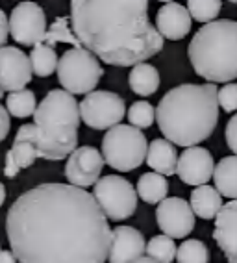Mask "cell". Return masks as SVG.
<instances>
[{"mask_svg":"<svg viewBox=\"0 0 237 263\" xmlns=\"http://www.w3.org/2000/svg\"><path fill=\"white\" fill-rule=\"evenodd\" d=\"M224 137H226V143H228V146H230V151L237 156V113L226 122Z\"/></svg>","mask_w":237,"mask_h":263,"instance_id":"32","label":"cell"},{"mask_svg":"<svg viewBox=\"0 0 237 263\" xmlns=\"http://www.w3.org/2000/svg\"><path fill=\"white\" fill-rule=\"evenodd\" d=\"M30 63H32L33 74L39 76V78H47L54 71L57 72L60 58H57L56 50L52 47H48L45 43H39L30 52Z\"/></svg>","mask_w":237,"mask_h":263,"instance_id":"24","label":"cell"},{"mask_svg":"<svg viewBox=\"0 0 237 263\" xmlns=\"http://www.w3.org/2000/svg\"><path fill=\"white\" fill-rule=\"evenodd\" d=\"M71 23L82 47L109 65L135 67L163 50L147 0H72Z\"/></svg>","mask_w":237,"mask_h":263,"instance_id":"2","label":"cell"},{"mask_svg":"<svg viewBox=\"0 0 237 263\" xmlns=\"http://www.w3.org/2000/svg\"><path fill=\"white\" fill-rule=\"evenodd\" d=\"M4 200H6V187L0 183V206L4 204Z\"/></svg>","mask_w":237,"mask_h":263,"instance_id":"37","label":"cell"},{"mask_svg":"<svg viewBox=\"0 0 237 263\" xmlns=\"http://www.w3.org/2000/svg\"><path fill=\"white\" fill-rule=\"evenodd\" d=\"M2 95H4V91H0V99H2Z\"/></svg>","mask_w":237,"mask_h":263,"instance_id":"38","label":"cell"},{"mask_svg":"<svg viewBox=\"0 0 237 263\" xmlns=\"http://www.w3.org/2000/svg\"><path fill=\"white\" fill-rule=\"evenodd\" d=\"M93 197L109 221H124L137 210V189L118 174H108L93 185Z\"/></svg>","mask_w":237,"mask_h":263,"instance_id":"8","label":"cell"},{"mask_svg":"<svg viewBox=\"0 0 237 263\" xmlns=\"http://www.w3.org/2000/svg\"><path fill=\"white\" fill-rule=\"evenodd\" d=\"M19 259L15 258V254L11 250H2L0 252V263H17Z\"/></svg>","mask_w":237,"mask_h":263,"instance_id":"35","label":"cell"},{"mask_svg":"<svg viewBox=\"0 0 237 263\" xmlns=\"http://www.w3.org/2000/svg\"><path fill=\"white\" fill-rule=\"evenodd\" d=\"M156 121L163 137L172 145L199 146L219 122V89L215 84L176 85L157 104Z\"/></svg>","mask_w":237,"mask_h":263,"instance_id":"3","label":"cell"},{"mask_svg":"<svg viewBox=\"0 0 237 263\" xmlns=\"http://www.w3.org/2000/svg\"><path fill=\"white\" fill-rule=\"evenodd\" d=\"M135 263H157L156 259H152L150 256H143V258H139Z\"/></svg>","mask_w":237,"mask_h":263,"instance_id":"36","label":"cell"},{"mask_svg":"<svg viewBox=\"0 0 237 263\" xmlns=\"http://www.w3.org/2000/svg\"><path fill=\"white\" fill-rule=\"evenodd\" d=\"M147 252V243L133 226H118L113 230V241L109 250V263H135Z\"/></svg>","mask_w":237,"mask_h":263,"instance_id":"15","label":"cell"},{"mask_svg":"<svg viewBox=\"0 0 237 263\" xmlns=\"http://www.w3.org/2000/svg\"><path fill=\"white\" fill-rule=\"evenodd\" d=\"M32 63L30 58L17 47L0 48V91L17 93L26 89L32 82Z\"/></svg>","mask_w":237,"mask_h":263,"instance_id":"13","label":"cell"},{"mask_svg":"<svg viewBox=\"0 0 237 263\" xmlns=\"http://www.w3.org/2000/svg\"><path fill=\"white\" fill-rule=\"evenodd\" d=\"M191 208H193L194 215L200 219H217L219 212L223 210V195L211 185H200L194 187L191 193Z\"/></svg>","mask_w":237,"mask_h":263,"instance_id":"19","label":"cell"},{"mask_svg":"<svg viewBox=\"0 0 237 263\" xmlns=\"http://www.w3.org/2000/svg\"><path fill=\"white\" fill-rule=\"evenodd\" d=\"M104 69L100 67L98 58L87 48H71L63 52L57 65V80L63 89L71 95H89L95 91Z\"/></svg>","mask_w":237,"mask_h":263,"instance_id":"7","label":"cell"},{"mask_svg":"<svg viewBox=\"0 0 237 263\" xmlns=\"http://www.w3.org/2000/svg\"><path fill=\"white\" fill-rule=\"evenodd\" d=\"M191 24L193 19L187 6H182L178 2H165L157 10L156 28L163 35V39L180 41L191 32Z\"/></svg>","mask_w":237,"mask_h":263,"instance_id":"16","label":"cell"},{"mask_svg":"<svg viewBox=\"0 0 237 263\" xmlns=\"http://www.w3.org/2000/svg\"><path fill=\"white\" fill-rule=\"evenodd\" d=\"M187 10L191 13V19L199 21V23H215L217 15L223 10V2L219 0H189L187 2Z\"/></svg>","mask_w":237,"mask_h":263,"instance_id":"29","label":"cell"},{"mask_svg":"<svg viewBox=\"0 0 237 263\" xmlns=\"http://www.w3.org/2000/svg\"><path fill=\"white\" fill-rule=\"evenodd\" d=\"M178 152L174 145L167 139H154L148 145L147 163L154 173L162 174V176H172L178 169Z\"/></svg>","mask_w":237,"mask_h":263,"instance_id":"18","label":"cell"},{"mask_svg":"<svg viewBox=\"0 0 237 263\" xmlns=\"http://www.w3.org/2000/svg\"><path fill=\"white\" fill-rule=\"evenodd\" d=\"M215 189L223 197L237 200V156H226L215 167Z\"/></svg>","mask_w":237,"mask_h":263,"instance_id":"20","label":"cell"},{"mask_svg":"<svg viewBox=\"0 0 237 263\" xmlns=\"http://www.w3.org/2000/svg\"><path fill=\"white\" fill-rule=\"evenodd\" d=\"M80 115L93 130H111L126 115V104L113 91H93L80 102Z\"/></svg>","mask_w":237,"mask_h":263,"instance_id":"9","label":"cell"},{"mask_svg":"<svg viewBox=\"0 0 237 263\" xmlns=\"http://www.w3.org/2000/svg\"><path fill=\"white\" fill-rule=\"evenodd\" d=\"M219 106L226 113L237 111V84H226L219 89Z\"/></svg>","mask_w":237,"mask_h":263,"instance_id":"31","label":"cell"},{"mask_svg":"<svg viewBox=\"0 0 237 263\" xmlns=\"http://www.w3.org/2000/svg\"><path fill=\"white\" fill-rule=\"evenodd\" d=\"M6 234L21 263H104L113 230L98 202L71 183H39L8 210Z\"/></svg>","mask_w":237,"mask_h":263,"instance_id":"1","label":"cell"},{"mask_svg":"<svg viewBox=\"0 0 237 263\" xmlns=\"http://www.w3.org/2000/svg\"><path fill=\"white\" fill-rule=\"evenodd\" d=\"M156 221L160 230L171 239H184L194 230V212L191 204L180 197L165 198L157 204Z\"/></svg>","mask_w":237,"mask_h":263,"instance_id":"11","label":"cell"},{"mask_svg":"<svg viewBox=\"0 0 237 263\" xmlns=\"http://www.w3.org/2000/svg\"><path fill=\"white\" fill-rule=\"evenodd\" d=\"M128 121L132 126L139 128V130L150 128L154 124V121H156V108L147 100H137V102H133L130 106Z\"/></svg>","mask_w":237,"mask_h":263,"instance_id":"30","label":"cell"},{"mask_svg":"<svg viewBox=\"0 0 237 263\" xmlns=\"http://www.w3.org/2000/svg\"><path fill=\"white\" fill-rule=\"evenodd\" d=\"M8 37H10V19L6 17L4 10H0V48L6 47Z\"/></svg>","mask_w":237,"mask_h":263,"instance_id":"34","label":"cell"},{"mask_svg":"<svg viewBox=\"0 0 237 263\" xmlns=\"http://www.w3.org/2000/svg\"><path fill=\"white\" fill-rule=\"evenodd\" d=\"M147 137L132 124H118L106 132L102 139V156L106 163L118 173H130L141 167L143 161L147 160Z\"/></svg>","mask_w":237,"mask_h":263,"instance_id":"6","label":"cell"},{"mask_svg":"<svg viewBox=\"0 0 237 263\" xmlns=\"http://www.w3.org/2000/svg\"><path fill=\"white\" fill-rule=\"evenodd\" d=\"M47 15L35 2H21L10 15V35L24 47H35L47 35Z\"/></svg>","mask_w":237,"mask_h":263,"instance_id":"10","label":"cell"},{"mask_svg":"<svg viewBox=\"0 0 237 263\" xmlns=\"http://www.w3.org/2000/svg\"><path fill=\"white\" fill-rule=\"evenodd\" d=\"M213 239L228 263H237V200L224 204L215 219Z\"/></svg>","mask_w":237,"mask_h":263,"instance_id":"17","label":"cell"},{"mask_svg":"<svg viewBox=\"0 0 237 263\" xmlns=\"http://www.w3.org/2000/svg\"><path fill=\"white\" fill-rule=\"evenodd\" d=\"M194 72L208 84H224L237 78V21L223 19L204 24L187 48Z\"/></svg>","mask_w":237,"mask_h":263,"instance_id":"5","label":"cell"},{"mask_svg":"<svg viewBox=\"0 0 237 263\" xmlns=\"http://www.w3.org/2000/svg\"><path fill=\"white\" fill-rule=\"evenodd\" d=\"M178 263H208L209 261V250L200 239H185L178 247L176 254Z\"/></svg>","mask_w":237,"mask_h":263,"instance_id":"28","label":"cell"},{"mask_svg":"<svg viewBox=\"0 0 237 263\" xmlns=\"http://www.w3.org/2000/svg\"><path fill=\"white\" fill-rule=\"evenodd\" d=\"M37 158V148L32 143H13V146L6 152L4 174L8 178H15L21 169L33 165Z\"/></svg>","mask_w":237,"mask_h":263,"instance_id":"21","label":"cell"},{"mask_svg":"<svg viewBox=\"0 0 237 263\" xmlns=\"http://www.w3.org/2000/svg\"><path fill=\"white\" fill-rule=\"evenodd\" d=\"M10 134V111L0 104V143Z\"/></svg>","mask_w":237,"mask_h":263,"instance_id":"33","label":"cell"},{"mask_svg":"<svg viewBox=\"0 0 237 263\" xmlns=\"http://www.w3.org/2000/svg\"><path fill=\"white\" fill-rule=\"evenodd\" d=\"M80 119V104L74 95L65 89H52L39 102L33 124L21 126L13 143H32L43 160H65L78 145Z\"/></svg>","mask_w":237,"mask_h":263,"instance_id":"4","label":"cell"},{"mask_svg":"<svg viewBox=\"0 0 237 263\" xmlns=\"http://www.w3.org/2000/svg\"><path fill=\"white\" fill-rule=\"evenodd\" d=\"M43 43L52 48L57 43H69V45H72V48H82V43H80V39L76 37L74 30H72V23L69 17H57V19L48 26Z\"/></svg>","mask_w":237,"mask_h":263,"instance_id":"25","label":"cell"},{"mask_svg":"<svg viewBox=\"0 0 237 263\" xmlns=\"http://www.w3.org/2000/svg\"><path fill=\"white\" fill-rule=\"evenodd\" d=\"M215 161L213 156L204 146H191L185 148L178 160L176 174L187 185H208V182L215 174Z\"/></svg>","mask_w":237,"mask_h":263,"instance_id":"14","label":"cell"},{"mask_svg":"<svg viewBox=\"0 0 237 263\" xmlns=\"http://www.w3.org/2000/svg\"><path fill=\"white\" fill-rule=\"evenodd\" d=\"M147 254L152 259H156L157 263H172L176 259V249L174 239H171L169 235H154L147 245Z\"/></svg>","mask_w":237,"mask_h":263,"instance_id":"27","label":"cell"},{"mask_svg":"<svg viewBox=\"0 0 237 263\" xmlns=\"http://www.w3.org/2000/svg\"><path fill=\"white\" fill-rule=\"evenodd\" d=\"M106 160L102 152H98L95 146H78L67 160L65 176L71 185L74 187H89L98 182V176L102 173Z\"/></svg>","mask_w":237,"mask_h":263,"instance_id":"12","label":"cell"},{"mask_svg":"<svg viewBox=\"0 0 237 263\" xmlns=\"http://www.w3.org/2000/svg\"><path fill=\"white\" fill-rule=\"evenodd\" d=\"M128 80H130V89L135 95L150 97L160 87V72H157V69L154 65L139 63V65L132 67Z\"/></svg>","mask_w":237,"mask_h":263,"instance_id":"22","label":"cell"},{"mask_svg":"<svg viewBox=\"0 0 237 263\" xmlns=\"http://www.w3.org/2000/svg\"><path fill=\"white\" fill-rule=\"evenodd\" d=\"M169 193V182L157 173H145L137 180V195L147 204H162Z\"/></svg>","mask_w":237,"mask_h":263,"instance_id":"23","label":"cell"},{"mask_svg":"<svg viewBox=\"0 0 237 263\" xmlns=\"http://www.w3.org/2000/svg\"><path fill=\"white\" fill-rule=\"evenodd\" d=\"M0 252H2V250H0Z\"/></svg>","mask_w":237,"mask_h":263,"instance_id":"39","label":"cell"},{"mask_svg":"<svg viewBox=\"0 0 237 263\" xmlns=\"http://www.w3.org/2000/svg\"><path fill=\"white\" fill-rule=\"evenodd\" d=\"M6 109L10 111V115L17 119H26L35 113L37 109V100H35V93L32 89H23L17 93H10L6 99Z\"/></svg>","mask_w":237,"mask_h":263,"instance_id":"26","label":"cell"}]
</instances>
